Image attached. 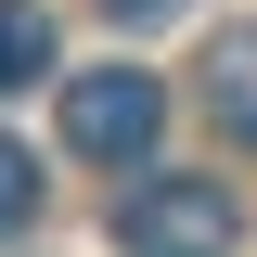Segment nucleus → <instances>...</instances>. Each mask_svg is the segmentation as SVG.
Instances as JSON below:
<instances>
[{"label":"nucleus","instance_id":"obj_1","mask_svg":"<svg viewBox=\"0 0 257 257\" xmlns=\"http://www.w3.org/2000/svg\"><path fill=\"white\" fill-rule=\"evenodd\" d=\"M155 142H167V90L142 64H90V77L64 90V155L77 167H142Z\"/></svg>","mask_w":257,"mask_h":257},{"label":"nucleus","instance_id":"obj_2","mask_svg":"<svg viewBox=\"0 0 257 257\" xmlns=\"http://www.w3.org/2000/svg\"><path fill=\"white\" fill-rule=\"evenodd\" d=\"M231 231H244V206L219 180H142V193H116V257H231Z\"/></svg>","mask_w":257,"mask_h":257},{"label":"nucleus","instance_id":"obj_3","mask_svg":"<svg viewBox=\"0 0 257 257\" xmlns=\"http://www.w3.org/2000/svg\"><path fill=\"white\" fill-rule=\"evenodd\" d=\"M193 90H206V116H219V142H257V13L206 39V64H193Z\"/></svg>","mask_w":257,"mask_h":257},{"label":"nucleus","instance_id":"obj_4","mask_svg":"<svg viewBox=\"0 0 257 257\" xmlns=\"http://www.w3.org/2000/svg\"><path fill=\"white\" fill-rule=\"evenodd\" d=\"M39 77H52V13L39 0H0V103L39 90Z\"/></svg>","mask_w":257,"mask_h":257},{"label":"nucleus","instance_id":"obj_5","mask_svg":"<svg viewBox=\"0 0 257 257\" xmlns=\"http://www.w3.org/2000/svg\"><path fill=\"white\" fill-rule=\"evenodd\" d=\"M13 231H39V155L0 128V244H13Z\"/></svg>","mask_w":257,"mask_h":257},{"label":"nucleus","instance_id":"obj_6","mask_svg":"<svg viewBox=\"0 0 257 257\" xmlns=\"http://www.w3.org/2000/svg\"><path fill=\"white\" fill-rule=\"evenodd\" d=\"M103 13H116V26H167L180 0H103Z\"/></svg>","mask_w":257,"mask_h":257}]
</instances>
